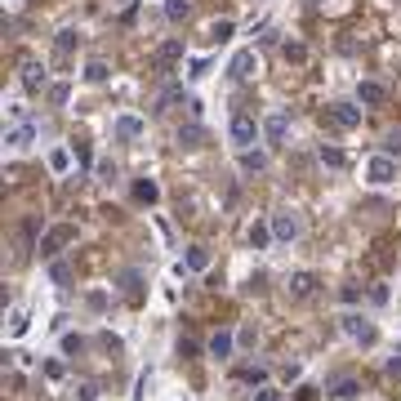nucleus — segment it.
<instances>
[{
  "mask_svg": "<svg viewBox=\"0 0 401 401\" xmlns=\"http://www.w3.org/2000/svg\"><path fill=\"white\" fill-rule=\"evenodd\" d=\"M227 139H232V148H237V152L254 148V139H259V125H254V116L237 112V116H232V125H227Z\"/></svg>",
  "mask_w": 401,
  "mask_h": 401,
  "instance_id": "1",
  "label": "nucleus"
},
{
  "mask_svg": "<svg viewBox=\"0 0 401 401\" xmlns=\"http://www.w3.org/2000/svg\"><path fill=\"white\" fill-rule=\"evenodd\" d=\"M18 80H22V90L41 94V90H45V80H50V71H45V63H41V58L22 54V63H18Z\"/></svg>",
  "mask_w": 401,
  "mask_h": 401,
  "instance_id": "2",
  "label": "nucleus"
},
{
  "mask_svg": "<svg viewBox=\"0 0 401 401\" xmlns=\"http://www.w3.org/2000/svg\"><path fill=\"white\" fill-rule=\"evenodd\" d=\"M397 178V161L388 152H379V156H370L366 161V183H374V188H388Z\"/></svg>",
  "mask_w": 401,
  "mask_h": 401,
  "instance_id": "3",
  "label": "nucleus"
},
{
  "mask_svg": "<svg viewBox=\"0 0 401 401\" xmlns=\"http://www.w3.org/2000/svg\"><path fill=\"white\" fill-rule=\"evenodd\" d=\"M361 112H366V107H361V103H344V99L325 107V116H330L339 129H357V125H361Z\"/></svg>",
  "mask_w": 401,
  "mask_h": 401,
  "instance_id": "4",
  "label": "nucleus"
},
{
  "mask_svg": "<svg viewBox=\"0 0 401 401\" xmlns=\"http://www.w3.org/2000/svg\"><path fill=\"white\" fill-rule=\"evenodd\" d=\"M339 330H344L348 339H361V344H374V325L361 317V312H344L339 317Z\"/></svg>",
  "mask_w": 401,
  "mask_h": 401,
  "instance_id": "5",
  "label": "nucleus"
},
{
  "mask_svg": "<svg viewBox=\"0 0 401 401\" xmlns=\"http://www.w3.org/2000/svg\"><path fill=\"white\" fill-rule=\"evenodd\" d=\"M67 241H76V227H71V223H58V227H50V232L41 237V254H45V259H54Z\"/></svg>",
  "mask_w": 401,
  "mask_h": 401,
  "instance_id": "6",
  "label": "nucleus"
},
{
  "mask_svg": "<svg viewBox=\"0 0 401 401\" xmlns=\"http://www.w3.org/2000/svg\"><path fill=\"white\" fill-rule=\"evenodd\" d=\"M263 139L272 143V148H281V143L290 139V116L286 112H272V116L263 120Z\"/></svg>",
  "mask_w": 401,
  "mask_h": 401,
  "instance_id": "7",
  "label": "nucleus"
},
{
  "mask_svg": "<svg viewBox=\"0 0 401 401\" xmlns=\"http://www.w3.org/2000/svg\"><path fill=\"white\" fill-rule=\"evenodd\" d=\"M152 63H156V67H174V63H183V41H178V36L161 41V45H156V54H152Z\"/></svg>",
  "mask_w": 401,
  "mask_h": 401,
  "instance_id": "8",
  "label": "nucleus"
},
{
  "mask_svg": "<svg viewBox=\"0 0 401 401\" xmlns=\"http://www.w3.org/2000/svg\"><path fill=\"white\" fill-rule=\"evenodd\" d=\"M254 67H259L254 50H237V54H232V63H227V76H232V80H250V76H254Z\"/></svg>",
  "mask_w": 401,
  "mask_h": 401,
  "instance_id": "9",
  "label": "nucleus"
},
{
  "mask_svg": "<svg viewBox=\"0 0 401 401\" xmlns=\"http://www.w3.org/2000/svg\"><path fill=\"white\" fill-rule=\"evenodd\" d=\"M232 348H237V335L232 330H214L210 344H205V352H210L214 361H227V357H232Z\"/></svg>",
  "mask_w": 401,
  "mask_h": 401,
  "instance_id": "10",
  "label": "nucleus"
},
{
  "mask_svg": "<svg viewBox=\"0 0 401 401\" xmlns=\"http://www.w3.org/2000/svg\"><path fill=\"white\" fill-rule=\"evenodd\" d=\"M317 272H290V299H312L317 295Z\"/></svg>",
  "mask_w": 401,
  "mask_h": 401,
  "instance_id": "11",
  "label": "nucleus"
},
{
  "mask_svg": "<svg viewBox=\"0 0 401 401\" xmlns=\"http://www.w3.org/2000/svg\"><path fill=\"white\" fill-rule=\"evenodd\" d=\"M36 134H41V129H36V120H18V125L5 134V143L22 152V148H31V143H36Z\"/></svg>",
  "mask_w": 401,
  "mask_h": 401,
  "instance_id": "12",
  "label": "nucleus"
},
{
  "mask_svg": "<svg viewBox=\"0 0 401 401\" xmlns=\"http://www.w3.org/2000/svg\"><path fill=\"white\" fill-rule=\"evenodd\" d=\"M384 99H388V90L379 80H357V103L361 107H384Z\"/></svg>",
  "mask_w": 401,
  "mask_h": 401,
  "instance_id": "13",
  "label": "nucleus"
},
{
  "mask_svg": "<svg viewBox=\"0 0 401 401\" xmlns=\"http://www.w3.org/2000/svg\"><path fill=\"white\" fill-rule=\"evenodd\" d=\"M272 237H276V241H295V237H299V218L290 214V210H276V214H272Z\"/></svg>",
  "mask_w": 401,
  "mask_h": 401,
  "instance_id": "14",
  "label": "nucleus"
},
{
  "mask_svg": "<svg viewBox=\"0 0 401 401\" xmlns=\"http://www.w3.org/2000/svg\"><path fill=\"white\" fill-rule=\"evenodd\" d=\"M112 129H116V139H120V143H134V139H143V129H148V125H143L139 116H116V125H112Z\"/></svg>",
  "mask_w": 401,
  "mask_h": 401,
  "instance_id": "15",
  "label": "nucleus"
},
{
  "mask_svg": "<svg viewBox=\"0 0 401 401\" xmlns=\"http://www.w3.org/2000/svg\"><path fill=\"white\" fill-rule=\"evenodd\" d=\"M183 267H188V272H205V267H210V250H205V246H188Z\"/></svg>",
  "mask_w": 401,
  "mask_h": 401,
  "instance_id": "16",
  "label": "nucleus"
},
{
  "mask_svg": "<svg viewBox=\"0 0 401 401\" xmlns=\"http://www.w3.org/2000/svg\"><path fill=\"white\" fill-rule=\"evenodd\" d=\"M237 161H241V169H246V174H263V169H267V156L254 152V148H246V152L237 156Z\"/></svg>",
  "mask_w": 401,
  "mask_h": 401,
  "instance_id": "17",
  "label": "nucleus"
},
{
  "mask_svg": "<svg viewBox=\"0 0 401 401\" xmlns=\"http://www.w3.org/2000/svg\"><path fill=\"white\" fill-rule=\"evenodd\" d=\"M178 143H183V148H205V129L197 120H192V125H178Z\"/></svg>",
  "mask_w": 401,
  "mask_h": 401,
  "instance_id": "18",
  "label": "nucleus"
},
{
  "mask_svg": "<svg viewBox=\"0 0 401 401\" xmlns=\"http://www.w3.org/2000/svg\"><path fill=\"white\" fill-rule=\"evenodd\" d=\"M107 76H112V67H107L103 58H90V63H85V80H90V85H103Z\"/></svg>",
  "mask_w": 401,
  "mask_h": 401,
  "instance_id": "19",
  "label": "nucleus"
},
{
  "mask_svg": "<svg viewBox=\"0 0 401 401\" xmlns=\"http://www.w3.org/2000/svg\"><path fill=\"white\" fill-rule=\"evenodd\" d=\"M134 197H139L143 205H156V201H161V188H156L152 178H139V183H134Z\"/></svg>",
  "mask_w": 401,
  "mask_h": 401,
  "instance_id": "20",
  "label": "nucleus"
},
{
  "mask_svg": "<svg viewBox=\"0 0 401 401\" xmlns=\"http://www.w3.org/2000/svg\"><path fill=\"white\" fill-rule=\"evenodd\" d=\"M272 241H276V237H272V223H254V227H250V246H254V250H267Z\"/></svg>",
  "mask_w": 401,
  "mask_h": 401,
  "instance_id": "21",
  "label": "nucleus"
},
{
  "mask_svg": "<svg viewBox=\"0 0 401 401\" xmlns=\"http://www.w3.org/2000/svg\"><path fill=\"white\" fill-rule=\"evenodd\" d=\"M27 325H31L27 308H14V312H9V339H22V335H27Z\"/></svg>",
  "mask_w": 401,
  "mask_h": 401,
  "instance_id": "22",
  "label": "nucleus"
},
{
  "mask_svg": "<svg viewBox=\"0 0 401 401\" xmlns=\"http://www.w3.org/2000/svg\"><path fill=\"white\" fill-rule=\"evenodd\" d=\"M192 14V0H165V18L169 22H188Z\"/></svg>",
  "mask_w": 401,
  "mask_h": 401,
  "instance_id": "23",
  "label": "nucleus"
},
{
  "mask_svg": "<svg viewBox=\"0 0 401 401\" xmlns=\"http://www.w3.org/2000/svg\"><path fill=\"white\" fill-rule=\"evenodd\" d=\"M232 31H237L232 18H218L214 27H210V41H214V45H227V41H232Z\"/></svg>",
  "mask_w": 401,
  "mask_h": 401,
  "instance_id": "24",
  "label": "nucleus"
},
{
  "mask_svg": "<svg viewBox=\"0 0 401 401\" xmlns=\"http://www.w3.org/2000/svg\"><path fill=\"white\" fill-rule=\"evenodd\" d=\"M281 58H286V63H308V50H303L299 41H286L281 45Z\"/></svg>",
  "mask_w": 401,
  "mask_h": 401,
  "instance_id": "25",
  "label": "nucleus"
},
{
  "mask_svg": "<svg viewBox=\"0 0 401 401\" xmlns=\"http://www.w3.org/2000/svg\"><path fill=\"white\" fill-rule=\"evenodd\" d=\"M317 156H321V165H330V169H344V165H348V156L339 152V148H321Z\"/></svg>",
  "mask_w": 401,
  "mask_h": 401,
  "instance_id": "26",
  "label": "nucleus"
},
{
  "mask_svg": "<svg viewBox=\"0 0 401 401\" xmlns=\"http://www.w3.org/2000/svg\"><path fill=\"white\" fill-rule=\"evenodd\" d=\"M178 99H183V85H169V90L161 94V99H156V112H165V107H174Z\"/></svg>",
  "mask_w": 401,
  "mask_h": 401,
  "instance_id": "27",
  "label": "nucleus"
},
{
  "mask_svg": "<svg viewBox=\"0 0 401 401\" xmlns=\"http://www.w3.org/2000/svg\"><path fill=\"white\" fill-rule=\"evenodd\" d=\"M241 384L263 388V384H267V370H263V366H246V370H241Z\"/></svg>",
  "mask_w": 401,
  "mask_h": 401,
  "instance_id": "28",
  "label": "nucleus"
},
{
  "mask_svg": "<svg viewBox=\"0 0 401 401\" xmlns=\"http://www.w3.org/2000/svg\"><path fill=\"white\" fill-rule=\"evenodd\" d=\"M103 393H99V384H94V379H80L76 384V401H99Z\"/></svg>",
  "mask_w": 401,
  "mask_h": 401,
  "instance_id": "29",
  "label": "nucleus"
},
{
  "mask_svg": "<svg viewBox=\"0 0 401 401\" xmlns=\"http://www.w3.org/2000/svg\"><path fill=\"white\" fill-rule=\"evenodd\" d=\"M67 165H71V152H67V148H54V152H50V169H54V174H63Z\"/></svg>",
  "mask_w": 401,
  "mask_h": 401,
  "instance_id": "30",
  "label": "nucleus"
},
{
  "mask_svg": "<svg viewBox=\"0 0 401 401\" xmlns=\"http://www.w3.org/2000/svg\"><path fill=\"white\" fill-rule=\"evenodd\" d=\"M384 152L388 156H401V129H388L384 134Z\"/></svg>",
  "mask_w": 401,
  "mask_h": 401,
  "instance_id": "31",
  "label": "nucleus"
},
{
  "mask_svg": "<svg viewBox=\"0 0 401 401\" xmlns=\"http://www.w3.org/2000/svg\"><path fill=\"white\" fill-rule=\"evenodd\" d=\"M237 344H241V348H254V344H259V330H254V325H241V330H237Z\"/></svg>",
  "mask_w": 401,
  "mask_h": 401,
  "instance_id": "32",
  "label": "nucleus"
},
{
  "mask_svg": "<svg viewBox=\"0 0 401 401\" xmlns=\"http://www.w3.org/2000/svg\"><path fill=\"white\" fill-rule=\"evenodd\" d=\"M335 397H339V401L357 397V379H339V384H335Z\"/></svg>",
  "mask_w": 401,
  "mask_h": 401,
  "instance_id": "33",
  "label": "nucleus"
},
{
  "mask_svg": "<svg viewBox=\"0 0 401 401\" xmlns=\"http://www.w3.org/2000/svg\"><path fill=\"white\" fill-rule=\"evenodd\" d=\"M205 71H210V58H192V63H188V76L192 80H201Z\"/></svg>",
  "mask_w": 401,
  "mask_h": 401,
  "instance_id": "34",
  "label": "nucleus"
},
{
  "mask_svg": "<svg viewBox=\"0 0 401 401\" xmlns=\"http://www.w3.org/2000/svg\"><path fill=\"white\" fill-rule=\"evenodd\" d=\"M361 295H366V290H361V286H344V290H339V299H344V303H361Z\"/></svg>",
  "mask_w": 401,
  "mask_h": 401,
  "instance_id": "35",
  "label": "nucleus"
},
{
  "mask_svg": "<svg viewBox=\"0 0 401 401\" xmlns=\"http://www.w3.org/2000/svg\"><path fill=\"white\" fill-rule=\"evenodd\" d=\"M80 348H85V339H80V335H63V352H67V357H76Z\"/></svg>",
  "mask_w": 401,
  "mask_h": 401,
  "instance_id": "36",
  "label": "nucleus"
},
{
  "mask_svg": "<svg viewBox=\"0 0 401 401\" xmlns=\"http://www.w3.org/2000/svg\"><path fill=\"white\" fill-rule=\"evenodd\" d=\"M45 374H50V379H63L67 366H63V361H45Z\"/></svg>",
  "mask_w": 401,
  "mask_h": 401,
  "instance_id": "37",
  "label": "nucleus"
},
{
  "mask_svg": "<svg viewBox=\"0 0 401 401\" xmlns=\"http://www.w3.org/2000/svg\"><path fill=\"white\" fill-rule=\"evenodd\" d=\"M50 276H54V281H58V286H67V281H71V272H67V267H63V263H54V267H50Z\"/></svg>",
  "mask_w": 401,
  "mask_h": 401,
  "instance_id": "38",
  "label": "nucleus"
},
{
  "mask_svg": "<svg viewBox=\"0 0 401 401\" xmlns=\"http://www.w3.org/2000/svg\"><path fill=\"white\" fill-rule=\"evenodd\" d=\"M388 379H401V357H388V366H384Z\"/></svg>",
  "mask_w": 401,
  "mask_h": 401,
  "instance_id": "39",
  "label": "nucleus"
},
{
  "mask_svg": "<svg viewBox=\"0 0 401 401\" xmlns=\"http://www.w3.org/2000/svg\"><path fill=\"white\" fill-rule=\"evenodd\" d=\"M254 401H281V393H276V388H267V384H263L259 393H254Z\"/></svg>",
  "mask_w": 401,
  "mask_h": 401,
  "instance_id": "40",
  "label": "nucleus"
},
{
  "mask_svg": "<svg viewBox=\"0 0 401 401\" xmlns=\"http://www.w3.org/2000/svg\"><path fill=\"white\" fill-rule=\"evenodd\" d=\"M71 45H76V31H71V27L58 31V50H71Z\"/></svg>",
  "mask_w": 401,
  "mask_h": 401,
  "instance_id": "41",
  "label": "nucleus"
},
{
  "mask_svg": "<svg viewBox=\"0 0 401 401\" xmlns=\"http://www.w3.org/2000/svg\"><path fill=\"white\" fill-rule=\"evenodd\" d=\"M50 103H67V85H50Z\"/></svg>",
  "mask_w": 401,
  "mask_h": 401,
  "instance_id": "42",
  "label": "nucleus"
},
{
  "mask_svg": "<svg viewBox=\"0 0 401 401\" xmlns=\"http://www.w3.org/2000/svg\"><path fill=\"white\" fill-rule=\"evenodd\" d=\"M90 308H94V312H103V308H107V295H99V290H94V295H90Z\"/></svg>",
  "mask_w": 401,
  "mask_h": 401,
  "instance_id": "43",
  "label": "nucleus"
},
{
  "mask_svg": "<svg viewBox=\"0 0 401 401\" xmlns=\"http://www.w3.org/2000/svg\"><path fill=\"white\" fill-rule=\"evenodd\" d=\"M312 397H317V388H312V384H303L299 393H295V401H312Z\"/></svg>",
  "mask_w": 401,
  "mask_h": 401,
  "instance_id": "44",
  "label": "nucleus"
},
{
  "mask_svg": "<svg viewBox=\"0 0 401 401\" xmlns=\"http://www.w3.org/2000/svg\"><path fill=\"white\" fill-rule=\"evenodd\" d=\"M312 5H325V0H312Z\"/></svg>",
  "mask_w": 401,
  "mask_h": 401,
  "instance_id": "45",
  "label": "nucleus"
}]
</instances>
